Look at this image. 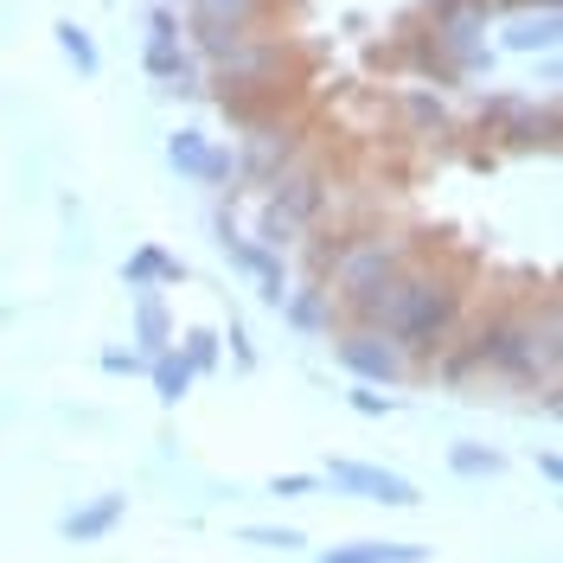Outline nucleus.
Returning a JSON list of instances; mask_svg holds the SVG:
<instances>
[{"label": "nucleus", "mask_w": 563, "mask_h": 563, "mask_svg": "<svg viewBox=\"0 0 563 563\" xmlns=\"http://www.w3.org/2000/svg\"><path fill=\"white\" fill-rule=\"evenodd\" d=\"M410 122H417L422 135H449V109L435 103V97H422V90H410Z\"/></svg>", "instance_id": "nucleus-19"}, {"label": "nucleus", "mask_w": 563, "mask_h": 563, "mask_svg": "<svg viewBox=\"0 0 563 563\" xmlns=\"http://www.w3.org/2000/svg\"><path fill=\"white\" fill-rule=\"evenodd\" d=\"M256 7L263 0H192V33H199V45H206L211 58H224V52L244 45Z\"/></svg>", "instance_id": "nucleus-4"}, {"label": "nucleus", "mask_w": 563, "mask_h": 563, "mask_svg": "<svg viewBox=\"0 0 563 563\" xmlns=\"http://www.w3.org/2000/svg\"><path fill=\"white\" fill-rule=\"evenodd\" d=\"M397 276H404V256L390 244H352L346 256H340V295H346L358 314H372Z\"/></svg>", "instance_id": "nucleus-2"}, {"label": "nucleus", "mask_w": 563, "mask_h": 563, "mask_svg": "<svg viewBox=\"0 0 563 563\" xmlns=\"http://www.w3.org/2000/svg\"><path fill=\"white\" fill-rule=\"evenodd\" d=\"M52 33H58V52H65L70 65H77V77H97V70H103V52H97V38L84 33L77 20H52Z\"/></svg>", "instance_id": "nucleus-13"}, {"label": "nucleus", "mask_w": 563, "mask_h": 563, "mask_svg": "<svg viewBox=\"0 0 563 563\" xmlns=\"http://www.w3.org/2000/svg\"><path fill=\"white\" fill-rule=\"evenodd\" d=\"M122 512H129V493H97V499L70 506L65 519H58V538L65 544H103L109 531L122 526Z\"/></svg>", "instance_id": "nucleus-8"}, {"label": "nucleus", "mask_w": 563, "mask_h": 563, "mask_svg": "<svg viewBox=\"0 0 563 563\" xmlns=\"http://www.w3.org/2000/svg\"><path fill=\"white\" fill-rule=\"evenodd\" d=\"M135 352H141V358L174 352V320H167V301H161L154 288H141V295H135Z\"/></svg>", "instance_id": "nucleus-9"}, {"label": "nucleus", "mask_w": 563, "mask_h": 563, "mask_svg": "<svg viewBox=\"0 0 563 563\" xmlns=\"http://www.w3.org/2000/svg\"><path fill=\"white\" fill-rule=\"evenodd\" d=\"M455 314H461V288L442 276H397L385 288V301L372 308L365 320H378L390 333V346L404 352H435L449 333H455Z\"/></svg>", "instance_id": "nucleus-1"}, {"label": "nucleus", "mask_w": 563, "mask_h": 563, "mask_svg": "<svg viewBox=\"0 0 563 563\" xmlns=\"http://www.w3.org/2000/svg\"><path fill=\"white\" fill-rule=\"evenodd\" d=\"M314 563H429V544H390V538H358V544H333Z\"/></svg>", "instance_id": "nucleus-10"}, {"label": "nucleus", "mask_w": 563, "mask_h": 563, "mask_svg": "<svg viewBox=\"0 0 563 563\" xmlns=\"http://www.w3.org/2000/svg\"><path fill=\"white\" fill-rule=\"evenodd\" d=\"M558 33H563L558 13H519L506 26V52H558Z\"/></svg>", "instance_id": "nucleus-12"}, {"label": "nucleus", "mask_w": 563, "mask_h": 563, "mask_svg": "<svg viewBox=\"0 0 563 563\" xmlns=\"http://www.w3.org/2000/svg\"><path fill=\"white\" fill-rule=\"evenodd\" d=\"M103 372H115V378H122V372H147V358H141L135 346H109L103 352Z\"/></svg>", "instance_id": "nucleus-22"}, {"label": "nucleus", "mask_w": 563, "mask_h": 563, "mask_svg": "<svg viewBox=\"0 0 563 563\" xmlns=\"http://www.w3.org/2000/svg\"><path fill=\"white\" fill-rule=\"evenodd\" d=\"M538 474H544L551 487H558V481H563V461H558V449H538Z\"/></svg>", "instance_id": "nucleus-24"}, {"label": "nucleus", "mask_w": 563, "mask_h": 563, "mask_svg": "<svg viewBox=\"0 0 563 563\" xmlns=\"http://www.w3.org/2000/svg\"><path fill=\"white\" fill-rule=\"evenodd\" d=\"M340 365H346L352 378H365V385H397L404 378V358L390 346L385 333H352L340 340Z\"/></svg>", "instance_id": "nucleus-7"}, {"label": "nucleus", "mask_w": 563, "mask_h": 563, "mask_svg": "<svg viewBox=\"0 0 563 563\" xmlns=\"http://www.w3.org/2000/svg\"><path fill=\"white\" fill-rule=\"evenodd\" d=\"M167 161H174V174L199 179V186H224V179L238 174V161H231L224 147H211L199 129H174V135H167Z\"/></svg>", "instance_id": "nucleus-6"}, {"label": "nucleus", "mask_w": 563, "mask_h": 563, "mask_svg": "<svg viewBox=\"0 0 563 563\" xmlns=\"http://www.w3.org/2000/svg\"><path fill=\"white\" fill-rule=\"evenodd\" d=\"M218 244H224V256H231L250 282H256V295H263L269 308H282V301H288V276H282V256H276V250L238 238V231H231V218H218Z\"/></svg>", "instance_id": "nucleus-5"}, {"label": "nucleus", "mask_w": 563, "mask_h": 563, "mask_svg": "<svg viewBox=\"0 0 563 563\" xmlns=\"http://www.w3.org/2000/svg\"><path fill=\"white\" fill-rule=\"evenodd\" d=\"M327 487L352 493V499H378V506H417L422 499L417 481H404L390 467H372V461H327Z\"/></svg>", "instance_id": "nucleus-3"}, {"label": "nucleus", "mask_w": 563, "mask_h": 563, "mask_svg": "<svg viewBox=\"0 0 563 563\" xmlns=\"http://www.w3.org/2000/svg\"><path fill=\"white\" fill-rule=\"evenodd\" d=\"M122 282H129V288H154V282H186V263H179V256H167V250L161 244H141L135 256H129V263H122Z\"/></svg>", "instance_id": "nucleus-11"}, {"label": "nucleus", "mask_w": 563, "mask_h": 563, "mask_svg": "<svg viewBox=\"0 0 563 563\" xmlns=\"http://www.w3.org/2000/svg\"><path fill=\"white\" fill-rule=\"evenodd\" d=\"M238 538H244V544H256V551H301V544H308L295 526H244Z\"/></svg>", "instance_id": "nucleus-17"}, {"label": "nucleus", "mask_w": 563, "mask_h": 563, "mask_svg": "<svg viewBox=\"0 0 563 563\" xmlns=\"http://www.w3.org/2000/svg\"><path fill=\"white\" fill-rule=\"evenodd\" d=\"M224 340H231V358H238V365H256V346H250V333H244V320H231V333H224Z\"/></svg>", "instance_id": "nucleus-23"}, {"label": "nucleus", "mask_w": 563, "mask_h": 563, "mask_svg": "<svg viewBox=\"0 0 563 563\" xmlns=\"http://www.w3.org/2000/svg\"><path fill=\"white\" fill-rule=\"evenodd\" d=\"M449 467H455L461 481H493V474L506 467V455L487 449V442H455V449H449Z\"/></svg>", "instance_id": "nucleus-15"}, {"label": "nucleus", "mask_w": 563, "mask_h": 563, "mask_svg": "<svg viewBox=\"0 0 563 563\" xmlns=\"http://www.w3.org/2000/svg\"><path fill=\"white\" fill-rule=\"evenodd\" d=\"M269 493H276V499H308V493H320V481L314 474H276Z\"/></svg>", "instance_id": "nucleus-21"}, {"label": "nucleus", "mask_w": 563, "mask_h": 563, "mask_svg": "<svg viewBox=\"0 0 563 563\" xmlns=\"http://www.w3.org/2000/svg\"><path fill=\"white\" fill-rule=\"evenodd\" d=\"M352 410H358V417H390V410H397V397L378 390V385H365V390H352Z\"/></svg>", "instance_id": "nucleus-20"}, {"label": "nucleus", "mask_w": 563, "mask_h": 563, "mask_svg": "<svg viewBox=\"0 0 563 563\" xmlns=\"http://www.w3.org/2000/svg\"><path fill=\"white\" fill-rule=\"evenodd\" d=\"M282 314H288L295 333H320V327H327V288H288Z\"/></svg>", "instance_id": "nucleus-16"}, {"label": "nucleus", "mask_w": 563, "mask_h": 563, "mask_svg": "<svg viewBox=\"0 0 563 563\" xmlns=\"http://www.w3.org/2000/svg\"><path fill=\"white\" fill-rule=\"evenodd\" d=\"M147 378H154V397H161V404H179V397L192 390V365H186L179 352H161V358H147Z\"/></svg>", "instance_id": "nucleus-14"}, {"label": "nucleus", "mask_w": 563, "mask_h": 563, "mask_svg": "<svg viewBox=\"0 0 563 563\" xmlns=\"http://www.w3.org/2000/svg\"><path fill=\"white\" fill-rule=\"evenodd\" d=\"M179 358L192 365V378H199V372H211V365H218V333H211V327H192V333H186V352H179Z\"/></svg>", "instance_id": "nucleus-18"}]
</instances>
